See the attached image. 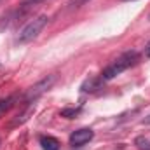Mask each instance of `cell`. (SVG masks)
Returning <instances> with one entry per match:
<instances>
[{
  "label": "cell",
  "mask_w": 150,
  "mask_h": 150,
  "mask_svg": "<svg viewBox=\"0 0 150 150\" xmlns=\"http://www.w3.org/2000/svg\"><path fill=\"white\" fill-rule=\"evenodd\" d=\"M136 61H138V52H134V51L124 52L122 56H119V58L113 61L112 65H108V67L103 70V74H101V77H100V79H101L103 82H107V80H112L113 77L120 75L124 70H127L129 67H133Z\"/></svg>",
  "instance_id": "cell-1"
},
{
  "label": "cell",
  "mask_w": 150,
  "mask_h": 150,
  "mask_svg": "<svg viewBox=\"0 0 150 150\" xmlns=\"http://www.w3.org/2000/svg\"><path fill=\"white\" fill-rule=\"evenodd\" d=\"M47 21H49V18H47L45 14H40V16H35L33 19H30V21L23 26V30L19 32L18 42H19V44H28V42L35 40V38L40 35V32L45 28Z\"/></svg>",
  "instance_id": "cell-2"
},
{
  "label": "cell",
  "mask_w": 150,
  "mask_h": 150,
  "mask_svg": "<svg viewBox=\"0 0 150 150\" xmlns=\"http://www.w3.org/2000/svg\"><path fill=\"white\" fill-rule=\"evenodd\" d=\"M54 82H56V75H47V77L40 79L37 84H33L32 87L26 89V93H25V101H26V103H32V101L38 100L44 93H47V91L52 87Z\"/></svg>",
  "instance_id": "cell-3"
},
{
  "label": "cell",
  "mask_w": 150,
  "mask_h": 150,
  "mask_svg": "<svg viewBox=\"0 0 150 150\" xmlns=\"http://www.w3.org/2000/svg\"><path fill=\"white\" fill-rule=\"evenodd\" d=\"M93 136H94V133H93V129H89V127L77 129V131H74V133L70 134V145H74V147H82V145H86L87 142H91Z\"/></svg>",
  "instance_id": "cell-4"
},
{
  "label": "cell",
  "mask_w": 150,
  "mask_h": 150,
  "mask_svg": "<svg viewBox=\"0 0 150 150\" xmlns=\"http://www.w3.org/2000/svg\"><path fill=\"white\" fill-rule=\"evenodd\" d=\"M40 147L44 150H59V142L54 138V136H49V134H44V136H40Z\"/></svg>",
  "instance_id": "cell-5"
},
{
  "label": "cell",
  "mask_w": 150,
  "mask_h": 150,
  "mask_svg": "<svg viewBox=\"0 0 150 150\" xmlns=\"http://www.w3.org/2000/svg\"><path fill=\"white\" fill-rule=\"evenodd\" d=\"M101 79H87L82 86H80V89L84 91V93H89V91H96L100 86H101Z\"/></svg>",
  "instance_id": "cell-6"
},
{
  "label": "cell",
  "mask_w": 150,
  "mask_h": 150,
  "mask_svg": "<svg viewBox=\"0 0 150 150\" xmlns=\"http://www.w3.org/2000/svg\"><path fill=\"white\" fill-rule=\"evenodd\" d=\"M14 101H16V96H9L5 100H0V117L14 107Z\"/></svg>",
  "instance_id": "cell-7"
},
{
  "label": "cell",
  "mask_w": 150,
  "mask_h": 150,
  "mask_svg": "<svg viewBox=\"0 0 150 150\" xmlns=\"http://www.w3.org/2000/svg\"><path fill=\"white\" fill-rule=\"evenodd\" d=\"M134 145L138 147V150H150V142L145 136H138L134 140Z\"/></svg>",
  "instance_id": "cell-8"
},
{
  "label": "cell",
  "mask_w": 150,
  "mask_h": 150,
  "mask_svg": "<svg viewBox=\"0 0 150 150\" xmlns=\"http://www.w3.org/2000/svg\"><path fill=\"white\" fill-rule=\"evenodd\" d=\"M79 112H80V108H63V110H61V117L74 119V117H77V113Z\"/></svg>",
  "instance_id": "cell-9"
},
{
  "label": "cell",
  "mask_w": 150,
  "mask_h": 150,
  "mask_svg": "<svg viewBox=\"0 0 150 150\" xmlns=\"http://www.w3.org/2000/svg\"><path fill=\"white\" fill-rule=\"evenodd\" d=\"M86 2H89V0H68V9L72 11V9H79L80 5H84Z\"/></svg>",
  "instance_id": "cell-10"
},
{
  "label": "cell",
  "mask_w": 150,
  "mask_h": 150,
  "mask_svg": "<svg viewBox=\"0 0 150 150\" xmlns=\"http://www.w3.org/2000/svg\"><path fill=\"white\" fill-rule=\"evenodd\" d=\"M42 2H45V0H23V7H28V9H32V7H35L38 4H42Z\"/></svg>",
  "instance_id": "cell-11"
},
{
  "label": "cell",
  "mask_w": 150,
  "mask_h": 150,
  "mask_svg": "<svg viewBox=\"0 0 150 150\" xmlns=\"http://www.w3.org/2000/svg\"><path fill=\"white\" fill-rule=\"evenodd\" d=\"M145 56H147V58H150V42L147 44V47H145Z\"/></svg>",
  "instance_id": "cell-12"
},
{
  "label": "cell",
  "mask_w": 150,
  "mask_h": 150,
  "mask_svg": "<svg viewBox=\"0 0 150 150\" xmlns=\"http://www.w3.org/2000/svg\"><path fill=\"white\" fill-rule=\"evenodd\" d=\"M142 122H143V124H150V115H149V117H145V119H143Z\"/></svg>",
  "instance_id": "cell-13"
},
{
  "label": "cell",
  "mask_w": 150,
  "mask_h": 150,
  "mask_svg": "<svg viewBox=\"0 0 150 150\" xmlns=\"http://www.w3.org/2000/svg\"><path fill=\"white\" fill-rule=\"evenodd\" d=\"M0 68H2V63H0Z\"/></svg>",
  "instance_id": "cell-14"
},
{
  "label": "cell",
  "mask_w": 150,
  "mask_h": 150,
  "mask_svg": "<svg viewBox=\"0 0 150 150\" xmlns=\"http://www.w3.org/2000/svg\"><path fill=\"white\" fill-rule=\"evenodd\" d=\"M127 2H129V0H127Z\"/></svg>",
  "instance_id": "cell-15"
},
{
  "label": "cell",
  "mask_w": 150,
  "mask_h": 150,
  "mask_svg": "<svg viewBox=\"0 0 150 150\" xmlns=\"http://www.w3.org/2000/svg\"><path fill=\"white\" fill-rule=\"evenodd\" d=\"M0 2H2V0H0Z\"/></svg>",
  "instance_id": "cell-16"
}]
</instances>
